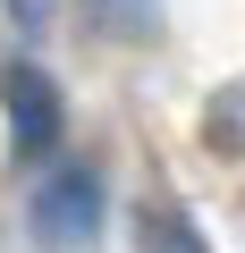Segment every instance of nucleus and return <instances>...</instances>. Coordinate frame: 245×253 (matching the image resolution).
Wrapping results in <instances>:
<instances>
[{
    "mask_svg": "<svg viewBox=\"0 0 245 253\" xmlns=\"http://www.w3.org/2000/svg\"><path fill=\"white\" fill-rule=\"evenodd\" d=\"M0 110H9V152L17 161H51L59 152V84L34 59H9V68H0Z\"/></svg>",
    "mask_w": 245,
    "mask_h": 253,
    "instance_id": "nucleus-2",
    "label": "nucleus"
},
{
    "mask_svg": "<svg viewBox=\"0 0 245 253\" xmlns=\"http://www.w3.org/2000/svg\"><path fill=\"white\" fill-rule=\"evenodd\" d=\"M136 236H144V253H203L195 219H186V211H169V203H152V211L136 219Z\"/></svg>",
    "mask_w": 245,
    "mask_h": 253,
    "instance_id": "nucleus-3",
    "label": "nucleus"
},
{
    "mask_svg": "<svg viewBox=\"0 0 245 253\" xmlns=\"http://www.w3.org/2000/svg\"><path fill=\"white\" fill-rule=\"evenodd\" d=\"M101 219H110L101 169H85V161H59V169H43V177H34V203H26V228H34V245H51V253H85V245L101 236Z\"/></svg>",
    "mask_w": 245,
    "mask_h": 253,
    "instance_id": "nucleus-1",
    "label": "nucleus"
},
{
    "mask_svg": "<svg viewBox=\"0 0 245 253\" xmlns=\"http://www.w3.org/2000/svg\"><path fill=\"white\" fill-rule=\"evenodd\" d=\"M93 26L127 34V42H152L161 34V0H93Z\"/></svg>",
    "mask_w": 245,
    "mask_h": 253,
    "instance_id": "nucleus-4",
    "label": "nucleus"
}]
</instances>
